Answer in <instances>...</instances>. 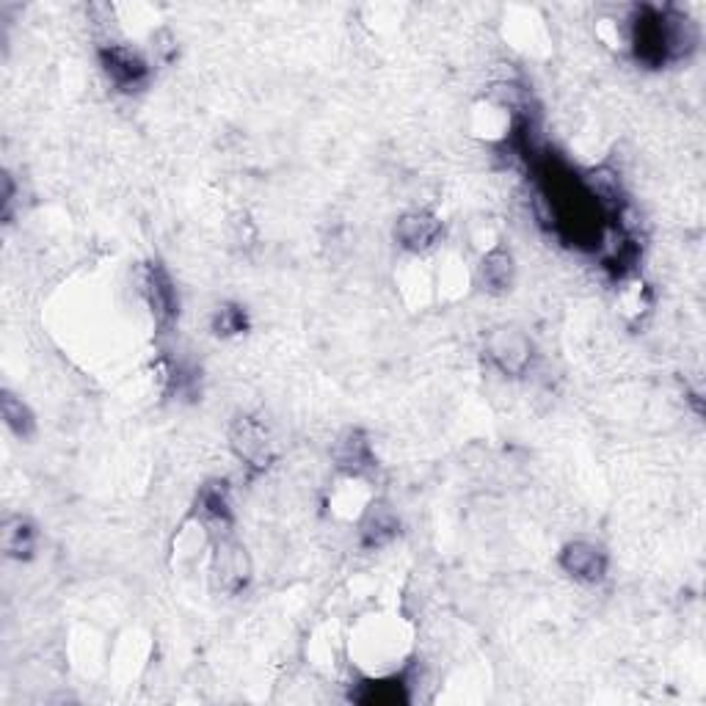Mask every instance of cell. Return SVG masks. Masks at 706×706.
Instances as JSON below:
<instances>
[{
    "mask_svg": "<svg viewBox=\"0 0 706 706\" xmlns=\"http://www.w3.org/2000/svg\"><path fill=\"white\" fill-rule=\"evenodd\" d=\"M395 241L406 248L412 257L428 254L439 241H442V221L428 210H412L401 216L395 224Z\"/></svg>",
    "mask_w": 706,
    "mask_h": 706,
    "instance_id": "5",
    "label": "cell"
},
{
    "mask_svg": "<svg viewBox=\"0 0 706 706\" xmlns=\"http://www.w3.org/2000/svg\"><path fill=\"white\" fill-rule=\"evenodd\" d=\"M103 67L111 83L119 89H136L147 78L144 58L127 45H108L103 50Z\"/></svg>",
    "mask_w": 706,
    "mask_h": 706,
    "instance_id": "7",
    "label": "cell"
},
{
    "mask_svg": "<svg viewBox=\"0 0 706 706\" xmlns=\"http://www.w3.org/2000/svg\"><path fill=\"white\" fill-rule=\"evenodd\" d=\"M0 544H3V549H7L9 557H18V560H23V557H28L36 546L34 524L23 517L9 519V522L3 524Z\"/></svg>",
    "mask_w": 706,
    "mask_h": 706,
    "instance_id": "11",
    "label": "cell"
},
{
    "mask_svg": "<svg viewBox=\"0 0 706 706\" xmlns=\"http://www.w3.org/2000/svg\"><path fill=\"white\" fill-rule=\"evenodd\" d=\"M216 332L219 334H235L243 332V312L235 306H221L216 312Z\"/></svg>",
    "mask_w": 706,
    "mask_h": 706,
    "instance_id": "13",
    "label": "cell"
},
{
    "mask_svg": "<svg viewBox=\"0 0 706 706\" xmlns=\"http://www.w3.org/2000/svg\"><path fill=\"white\" fill-rule=\"evenodd\" d=\"M334 461H337L339 472H350V475H364L370 464H373V448H370L368 437L359 431H348L334 448Z\"/></svg>",
    "mask_w": 706,
    "mask_h": 706,
    "instance_id": "9",
    "label": "cell"
},
{
    "mask_svg": "<svg viewBox=\"0 0 706 706\" xmlns=\"http://www.w3.org/2000/svg\"><path fill=\"white\" fill-rule=\"evenodd\" d=\"M0 412H3L7 426L12 428V431L18 433L20 439L31 437V433H34V428H36L34 414H31V408L25 406L23 397L12 395V392H3V397H0Z\"/></svg>",
    "mask_w": 706,
    "mask_h": 706,
    "instance_id": "12",
    "label": "cell"
},
{
    "mask_svg": "<svg viewBox=\"0 0 706 706\" xmlns=\"http://www.w3.org/2000/svg\"><path fill=\"white\" fill-rule=\"evenodd\" d=\"M252 577V560H248L243 544L235 539H219L213 552V580L216 588L227 593L241 591Z\"/></svg>",
    "mask_w": 706,
    "mask_h": 706,
    "instance_id": "4",
    "label": "cell"
},
{
    "mask_svg": "<svg viewBox=\"0 0 706 706\" xmlns=\"http://www.w3.org/2000/svg\"><path fill=\"white\" fill-rule=\"evenodd\" d=\"M513 276H517V265H513L511 252L506 246H497L491 252L483 254L481 259V279L488 290L494 293H502L513 285Z\"/></svg>",
    "mask_w": 706,
    "mask_h": 706,
    "instance_id": "10",
    "label": "cell"
},
{
    "mask_svg": "<svg viewBox=\"0 0 706 706\" xmlns=\"http://www.w3.org/2000/svg\"><path fill=\"white\" fill-rule=\"evenodd\" d=\"M412 626L395 613H370L350 629L348 651L370 679H392L412 655Z\"/></svg>",
    "mask_w": 706,
    "mask_h": 706,
    "instance_id": "1",
    "label": "cell"
},
{
    "mask_svg": "<svg viewBox=\"0 0 706 706\" xmlns=\"http://www.w3.org/2000/svg\"><path fill=\"white\" fill-rule=\"evenodd\" d=\"M232 450L241 455V461H246L248 466H263L270 455V442L265 428L259 426L257 419L252 417H241L232 426Z\"/></svg>",
    "mask_w": 706,
    "mask_h": 706,
    "instance_id": "8",
    "label": "cell"
},
{
    "mask_svg": "<svg viewBox=\"0 0 706 706\" xmlns=\"http://www.w3.org/2000/svg\"><path fill=\"white\" fill-rule=\"evenodd\" d=\"M486 357L508 379H522L535 359V345L522 328L497 326L486 337Z\"/></svg>",
    "mask_w": 706,
    "mask_h": 706,
    "instance_id": "2",
    "label": "cell"
},
{
    "mask_svg": "<svg viewBox=\"0 0 706 706\" xmlns=\"http://www.w3.org/2000/svg\"><path fill=\"white\" fill-rule=\"evenodd\" d=\"M560 569L580 582H599L607 575V552L593 541H571L560 552Z\"/></svg>",
    "mask_w": 706,
    "mask_h": 706,
    "instance_id": "6",
    "label": "cell"
},
{
    "mask_svg": "<svg viewBox=\"0 0 706 706\" xmlns=\"http://www.w3.org/2000/svg\"><path fill=\"white\" fill-rule=\"evenodd\" d=\"M373 506V488L368 486L364 475H350L343 472L334 486V491L328 494V511L339 522H359L368 513V508Z\"/></svg>",
    "mask_w": 706,
    "mask_h": 706,
    "instance_id": "3",
    "label": "cell"
}]
</instances>
